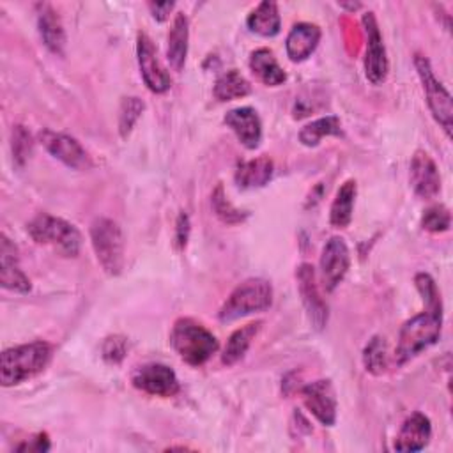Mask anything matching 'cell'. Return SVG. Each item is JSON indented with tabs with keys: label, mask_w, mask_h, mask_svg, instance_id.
Returning <instances> with one entry per match:
<instances>
[{
	"label": "cell",
	"mask_w": 453,
	"mask_h": 453,
	"mask_svg": "<svg viewBox=\"0 0 453 453\" xmlns=\"http://www.w3.org/2000/svg\"><path fill=\"white\" fill-rule=\"evenodd\" d=\"M320 41V28L311 23H297L287 35V55L292 62L306 60Z\"/></svg>",
	"instance_id": "cell-19"
},
{
	"label": "cell",
	"mask_w": 453,
	"mask_h": 453,
	"mask_svg": "<svg viewBox=\"0 0 453 453\" xmlns=\"http://www.w3.org/2000/svg\"><path fill=\"white\" fill-rule=\"evenodd\" d=\"M251 92L248 80L235 69L223 73L214 83V97L218 101H232L244 97Z\"/></svg>",
	"instance_id": "cell-27"
},
{
	"label": "cell",
	"mask_w": 453,
	"mask_h": 453,
	"mask_svg": "<svg viewBox=\"0 0 453 453\" xmlns=\"http://www.w3.org/2000/svg\"><path fill=\"white\" fill-rule=\"evenodd\" d=\"M32 152V136L23 126H16L12 131V154L18 165H23Z\"/></svg>",
	"instance_id": "cell-33"
},
{
	"label": "cell",
	"mask_w": 453,
	"mask_h": 453,
	"mask_svg": "<svg viewBox=\"0 0 453 453\" xmlns=\"http://www.w3.org/2000/svg\"><path fill=\"white\" fill-rule=\"evenodd\" d=\"M149 9L152 12V16L157 19V21H163L168 18L170 11L173 9V2H150L149 4Z\"/></svg>",
	"instance_id": "cell-37"
},
{
	"label": "cell",
	"mask_w": 453,
	"mask_h": 453,
	"mask_svg": "<svg viewBox=\"0 0 453 453\" xmlns=\"http://www.w3.org/2000/svg\"><path fill=\"white\" fill-rule=\"evenodd\" d=\"M225 124L235 133L246 149H257L262 138V124L257 111L250 106H241L226 111Z\"/></svg>",
	"instance_id": "cell-16"
},
{
	"label": "cell",
	"mask_w": 453,
	"mask_h": 453,
	"mask_svg": "<svg viewBox=\"0 0 453 453\" xmlns=\"http://www.w3.org/2000/svg\"><path fill=\"white\" fill-rule=\"evenodd\" d=\"M39 142L53 157H57L69 168L87 170L92 165L87 150L80 145V142L76 138H73L69 134L44 129L39 133Z\"/></svg>",
	"instance_id": "cell-9"
},
{
	"label": "cell",
	"mask_w": 453,
	"mask_h": 453,
	"mask_svg": "<svg viewBox=\"0 0 453 453\" xmlns=\"http://www.w3.org/2000/svg\"><path fill=\"white\" fill-rule=\"evenodd\" d=\"M170 343L179 357L191 366L203 365L218 350L216 336L193 319H179L173 324Z\"/></svg>",
	"instance_id": "cell-3"
},
{
	"label": "cell",
	"mask_w": 453,
	"mask_h": 453,
	"mask_svg": "<svg viewBox=\"0 0 453 453\" xmlns=\"http://www.w3.org/2000/svg\"><path fill=\"white\" fill-rule=\"evenodd\" d=\"M248 27L251 32L264 35V37H273L280 32V14H278V5L274 2H260L251 14L246 19Z\"/></svg>",
	"instance_id": "cell-24"
},
{
	"label": "cell",
	"mask_w": 453,
	"mask_h": 453,
	"mask_svg": "<svg viewBox=\"0 0 453 453\" xmlns=\"http://www.w3.org/2000/svg\"><path fill=\"white\" fill-rule=\"evenodd\" d=\"M342 134L340 119L334 115H327L306 124L299 131V140L306 147H315L324 136H338Z\"/></svg>",
	"instance_id": "cell-28"
},
{
	"label": "cell",
	"mask_w": 453,
	"mask_h": 453,
	"mask_svg": "<svg viewBox=\"0 0 453 453\" xmlns=\"http://www.w3.org/2000/svg\"><path fill=\"white\" fill-rule=\"evenodd\" d=\"M296 276H297V285H299L301 299H303V304L306 308L308 319H310V322L313 324L315 329H322L327 322V304L320 297V292L317 288L313 265L311 264H301Z\"/></svg>",
	"instance_id": "cell-14"
},
{
	"label": "cell",
	"mask_w": 453,
	"mask_h": 453,
	"mask_svg": "<svg viewBox=\"0 0 453 453\" xmlns=\"http://www.w3.org/2000/svg\"><path fill=\"white\" fill-rule=\"evenodd\" d=\"M133 386L154 396H173L179 391V380L172 368L165 365H145L133 373Z\"/></svg>",
	"instance_id": "cell-11"
},
{
	"label": "cell",
	"mask_w": 453,
	"mask_h": 453,
	"mask_svg": "<svg viewBox=\"0 0 453 453\" xmlns=\"http://www.w3.org/2000/svg\"><path fill=\"white\" fill-rule=\"evenodd\" d=\"M127 352V343L122 336H108L103 342V357L108 363H120Z\"/></svg>",
	"instance_id": "cell-34"
},
{
	"label": "cell",
	"mask_w": 453,
	"mask_h": 453,
	"mask_svg": "<svg viewBox=\"0 0 453 453\" xmlns=\"http://www.w3.org/2000/svg\"><path fill=\"white\" fill-rule=\"evenodd\" d=\"M16 449L18 451H48L50 449V441H48L46 434H39L35 439H32L30 442L19 444Z\"/></svg>",
	"instance_id": "cell-35"
},
{
	"label": "cell",
	"mask_w": 453,
	"mask_h": 453,
	"mask_svg": "<svg viewBox=\"0 0 453 453\" xmlns=\"http://www.w3.org/2000/svg\"><path fill=\"white\" fill-rule=\"evenodd\" d=\"M51 357V345L46 342H30L4 350L0 379L4 386L19 384L39 373Z\"/></svg>",
	"instance_id": "cell-2"
},
{
	"label": "cell",
	"mask_w": 453,
	"mask_h": 453,
	"mask_svg": "<svg viewBox=\"0 0 453 453\" xmlns=\"http://www.w3.org/2000/svg\"><path fill=\"white\" fill-rule=\"evenodd\" d=\"M0 283L4 288L14 292L30 290V280L18 265L16 246L7 239L5 234L0 235Z\"/></svg>",
	"instance_id": "cell-18"
},
{
	"label": "cell",
	"mask_w": 453,
	"mask_h": 453,
	"mask_svg": "<svg viewBox=\"0 0 453 453\" xmlns=\"http://www.w3.org/2000/svg\"><path fill=\"white\" fill-rule=\"evenodd\" d=\"M354 200H356V182L354 180H345L333 203H331V212H329V221L336 228H345L350 219H352V209H354Z\"/></svg>",
	"instance_id": "cell-25"
},
{
	"label": "cell",
	"mask_w": 453,
	"mask_h": 453,
	"mask_svg": "<svg viewBox=\"0 0 453 453\" xmlns=\"http://www.w3.org/2000/svg\"><path fill=\"white\" fill-rule=\"evenodd\" d=\"M306 409L322 423L331 426L336 419V396L331 380L320 379L306 384L301 389Z\"/></svg>",
	"instance_id": "cell-13"
},
{
	"label": "cell",
	"mask_w": 453,
	"mask_h": 453,
	"mask_svg": "<svg viewBox=\"0 0 453 453\" xmlns=\"http://www.w3.org/2000/svg\"><path fill=\"white\" fill-rule=\"evenodd\" d=\"M411 186L421 198H434L441 189V177L434 159L425 150H416L411 161Z\"/></svg>",
	"instance_id": "cell-15"
},
{
	"label": "cell",
	"mask_w": 453,
	"mask_h": 453,
	"mask_svg": "<svg viewBox=\"0 0 453 453\" xmlns=\"http://www.w3.org/2000/svg\"><path fill=\"white\" fill-rule=\"evenodd\" d=\"M442 306H426L425 311L409 319L398 334L395 359L398 365L407 363L419 352L434 345L441 336Z\"/></svg>",
	"instance_id": "cell-1"
},
{
	"label": "cell",
	"mask_w": 453,
	"mask_h": 453,
	"mask_svg": "<svg viewBox=\"0 0 453 453\" xmlns=\"http://www.w3.org/2000/svg\"><path fill=\"white\" fill-rule=\"evenodd\" d=\"M449 225H451V216L444 205L428 207L421 218V226L434 234L446 232L449 228Z\"/></svg>",
	"instance_id": "cell-31"
},
{
	"label": "cell",
	"mask_w": 453,
	"mask_h": 453,
	"mask_svg": "<svg viewBox=\"0 0 453 453\" xmlns=\"http://www.w3.org/2000/svg\"><path fill=\"white\" fill-rule=\"evenodd\" d=\"M37 9H39L37 27H39V34L44 46L55 55H64L65 34H64V27L58 14L50 4H39Z\"/></svg>",
	"instance_id": "cell-20"
},
{
	"label": "cell",
	"mask_w": 453,
	"mask_h": 453,
	"mask_svg": "<svg viewBox=\"0 0 453 453\" xmlns=\"http://www.w3.org/2000/svg\"><path fill=\"white\" fill-rule=\"evenodd\" d=\"M363 363L365 368L373 373L380 375L388 368V352H386V342L380 336H373L368 345L363 350Z\"/></svg>",
	"instance_id": "cell-29"
},
{
	"label": "cell",
	"mask_w": 453,
	"mask_h": 453,
	"mask_svg": "<svg viewBox=\"0 0 453 453\" xmlns=\"http://www.w3.org/2000/svg\"><path fill=\"white\" fill-rule=\"evenodd\" d=\"M175 242L179 248H184L186 246V241H188V234H189V219L188 216L182 212L179 214V219H177V228H175Z\"/></svg>",
	"instance_id": "cell-36"
},
{
	"label": "cell",
	"mask_w": 453,
	"mask_h": 453,
	"mask_svg": "<svg viewBox=\"0 0 453 453\" xmlns=\"http://www.w3.org/2000/svg\"><path fill=\"white\" fill-rule=\"evenodd\" d=\"M90 239L104 273L117 276L124 267V235L110 218H96L90 225Z\"/></svg>",
	"instance_id": "cell-6"
},
{
	"label": "cell",
	"mask_w": 453,
	"mask_h": 453,
	"mask_svg": "<svg viewBox=\"0 0 453 453\" xmlns=\"http://www.w3.org/2000/svg\"><path fill=\"white\" fill-rule=\"evenodd\" d=\"M212 209H214L216 216H218L223 223H228V225L241 223V221H244V219L248 218V212L239 211L237 207H234V205L230 203V200L226 198V195H225L221 184L212 191Z\"/></svg>",
	"instance_id": "cell-30"
},
{
	"label": "cell",
	"mask_w": 453,
	"mask_h": 453,
	"mask_svg": "<svg viewBox=\"0 0 453 453\" xmlns=\"http://www.w3.org/2000/svg\"><path fill=\"white\" fill-rule=\"evenodd\" d=\"M350 257L349 248L342 237H331L320 255V273H322V285L327 292L334 290L336 285L343 280L349 271Z\"/></svg>",
	"instance_id": "cell-12"
},
{
	"label": "cell",
	"mask_w": 453,
	"mask_h": 453,
	"mask_svg": "<svg viewBox=\"0 0 453 453\" xmlns=\"http://www.w3.org/2000/svg\"><path fill=\"white\" fill-rule=\"evenodd\" d=\"M136 55H138V65L142 78L150 92L163 94L170 88L172 78L170 74L161 67L157 60V51L154 48V42L145 32L138 34V42H136Z\"/></svg>",
	"instance_id": "cell-10"
},
{
	"label": "cell",
	"mask_w": 453,
	"mask_h": 453,
	"mask_svg": "<svg viewBox=\"0 0 453 453\" xmlns=\"http://www.w3.org/2000/svg\"><path fill=\"white\" fill-rule=\"evenodd\" d=\"M258 327H260V322H253V324H248V326H242V327L235 329L230 334V338H228L226 345H225L223 356H221L223 365L232 366V365H235L246 354V350L251 345V340L255 338Z\"/></svg>",
	"instance_id": "cell-26"
},
{
	"label": "cell",
	"mask_w": 453,
	"mask_h": 453,
	"mask_svg": "<svg viewBox=\"0 0 453 453\" xmlns=\"http://www.w3.org/2000/svg\"><path fill=\"white\" fill-rule=\"evenodd\" d=\"M28 235L37 242L53 248L64 257H76L81 244V235L78 228L57 216L41 212L27 226Z\"/></svg>",
	"instance_id": "cell-4"
},
{
	"label": "cell",
	"mask_w": 453,
	"mask_h": 453,
	"mask_svg": "<svg viewBox=\"0 0 453 453\" xmlns=\"http://www.w3.org/2000/svg\"><path fill=\"white\" fill-rule=\"evenodd\" d=\"M250 67H251L253 74H257V78L265 85L276 87L287 80L285 71L280 67L273 51L267 48H260L251 53Z\"/></svg>",
	"instance_id": "cell-23"
},
{
	"label": "cell",
	"mask_w": 453,
	"mask_h": 453,
	"mask_svg": "<svg viewBox=\"0 0 453 453\" xmlns=\"http://www.w3.org/2000/svg\"><path fill=\"white\" fill-rule=\"evenodd\" d=\"M273 288L262 278H250L237 285L223 303L218 317L221 322H230L244 315L265 310L271 306Z\"/></svg>",
	"instance_id": "cell-5"
},
{
	"label": "cell",
	"mask_w": 453,
	"mask_h": 453,
	"mask_svg": "<svg viewBox=\"0 0 453 453\" xmlns=\"http://www.w3.org/2000/svg\"><path fill=\"white\" fill-rule=\"evenodd\" d=\"M142 111H143V103L138 97H126L122 101L120 113H119V131L122 136L129 134V131L133 129Z\"/></svg>",
	"instance_id": "cell-32"
},
{
	"label": "cell",
	"mask_w": 453,
	"mask_h": 453,
	"mask_svg": "<svg viewBox=\"0 0 453 453\" xmlns=\"http://www.w3.org/2000/svg\"><path fill=\"white\" fill-rule=\"evenodd\" d=\"M188 35H189L188 18L184 16V12H177L168 34V48H166V58L173 71H180L186 62Z\"/></svg>",
	"instance_id": "cell-22"
},
{
	"label": "cell",
	"mask_w": 453,
	"mask_h": 453,
	"mask_svg": "<svg viewBox=\"0 0 453 453\" xmlns=\"http://www.w3.org/2000/svg\"><path fill=\"white\" fill-rule=\"evenodd\" d=\"M273 177V161L267 156H258L242 161L235 170V182L239 188H260Z\"/></svg>",
	"instance_id": "cell-21"
},
{
	"label": "cell",
	"mask_w": 453,
	"mask_h": 453,
	"mask_svg": "<svg viewBox=\"0 0 453 453\" xmlns=\"http://www.w3.org/2000/svg\"><path fill=\"white\" fill-rule=\"evenodd\" d=\"M363 28L366 35L365 73L373 85H380L388 76V57L373 12L363 14Z\"/></svg>",
	"instance_id": "cell-8"
},
{
	"label": "cell",
	"mask_w": 453,
	"mask_h": 453,
	"mask_svg": "<svg viewBox=\"0 0 453 453\" xmlns=\"http://www.w3.org/2000/svg\"><path fill=\"white\" fill-rule=\"evenodd\" d=\"M430 435V419L421 412H412L402 423V428L395 439L393 448L396 451H419L428 444Z\"/></svg>",
	"instance_id": "cell-17"
},
{
	"label": "cell",
	"mask_w": 453,
	"mask_h": 453,
	"mask_svg": "<svg viewBox=\"0 0 453 453\" xmlns=\"http://www.w3.org/2000/svg\"><path fill=\"white\" fill-rule=\"evenodd\" d=\"M414 65L418 71V76L421 80L428 108L434 115V119L439 122V126L444 129L448 136H451V119H453V104H451V96L444 88V85L435 78L432 65L426 57L416 55L414 57Z\"/></svg>",
	"instance_id": "cell-7"
}]
</instances>
